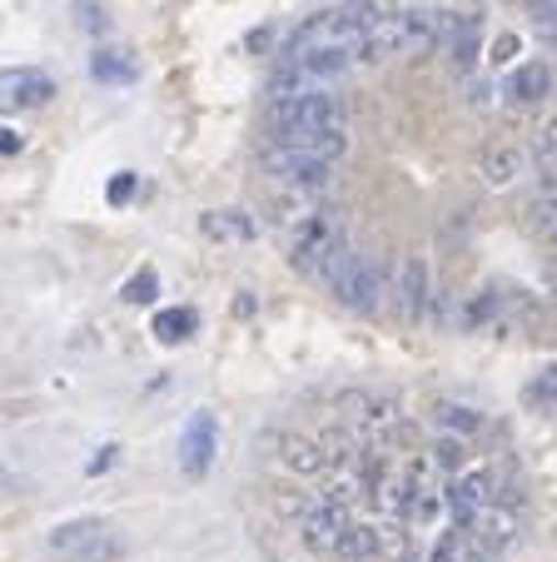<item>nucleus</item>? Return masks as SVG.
<instances>
[{"mask_svg": "<svg viewBox=\"0 0 557 562\" xmlns=\"http://www.w3.org/2000/svg\"><path fill=\"white\" fill-rule=\"evenodd\" d=\"M553 65L547 60H527V65H517L513 70V80H508V95L517 100V105H537V100H547L553 95Z\"/></svg>", "mask_w": 557, "mask_h": 562, "instance_id": "9b49d317", "label": "nucleus"}, {"mask_svg": "<svg viewBox=\"0 0 557 562\" xmlns=\"http://www.w3.org/2000/svg\"><path fill=\"white\" fill-rule=\"evenodd\" d=\"M344 220H338L334 210H309L304 220H299L294 229V245H289V259H294V269H304V274L324 279L328 259L344 249Z\"/></svg>", "mask_w": 557, "mask_h": 562, "instance_id": "7ed1b4c3", "label": "nucleus"}, {"mask_svg": "<svg viewBox=\"0 0 557 562\" xmlns=\"http://www.w3.org/2000/svg\"><path fill=\"white\" fill-rule=\"evenodd\" d=\"M354 522H358V518L348 513V503L324 498V503H309V513L299 518V532H304V542H309L314 552H338Z\"/></svg>", "mask_w": 557, "mask_h": 562, "instance_id": "20e7f679", "label": "nucleus"}, {"mask_svg": "<svg viewBox=\"0 0 557 562\" xmlns=\"http://www.w3.org/2000/svg\"><path fill=\"white\" fill-rule=\"evenodd\" d=\"M537 175H543V190H557V145L543 149V159H537Z\"/></svg>", "mask_w": 557, "mask_h": 562, "instance_id": "412c9836", "label": "nucleus"}, {"mask_svg": "<svg viewBox=\"0 0 557 562\" xmlns=\"http://www.w3.org/2000/svg\"><path fill=\"white\" fill-rule=\"evenodd\" d=\"M328 289H334V294L344 299L348 308H358V314H374V308H379V294H383L379 265H374V259H364V255H354L334 274V284H328Z\"/></svg>", "mask_w": 557, "mask_h": 562, "instance_id": "39448f33", "label": "nucleus"}, {"mask_svg": "<svg viewBox=\"0 0 557 562\" xmlns=\"http://www.w3.org/2000/svg\"><path fill=\"white\" fill-rule=\"evenodd\" d=\"M513 50H517V35H498L493 60H513Z\"/></svg>", "mask_w": 557, "mask_h": 562, "instance_id": "b1692460", "label": "nucleus"}, {"mask_svg": "<svg viewBox=\"0 0 557 562\" xmlns=\"http://www.w3.org/2000/svg\"><path fill=\"white\" fill-rule=\"evenodd\" d=\"M478 170H483L488 184H508L517 170H523V155H517L513 145H498V149H488V155H483V165H478Z\"/></svg>", "mask_w": 557, "mask_h": 562, "instance_id": "dca6fc26", "label": "nucleus"}, {"mask_svg": "<svg viewBox=\"0 0 557 562\" xmlns=\"http://www.w3.org/2000/svg\"><path fill=\"white\" fill-rule=\"evenodd\" d=\"M527 398H533V404H557V363H547V369L527 383Z\"/></svg>", "mask_w": 557, "mask_h": 562, "instance_id": "f3484780", "label": "nucleus"}, {"mask_svg": "<svg viewBox=\"0 0 557 562\" xmlns=\"http://www.w3.org/2000/svg\"><path fill=\"white\" fill-rule=\"evenodd\" d=\"M537 35H543L547 45H557V0H553V5H543V11H537Z\"/></svg>", "mask_w": 557, "mask_h": 562, "instance_id": "4be33fe9", "label": "nucleus"}, {"mask_svg": "<svg viewBox=\"0 0 557 562\" xmlns=\"http://www.w3.org/2000/svg\"><path fill=\"white\" fill-rule=\"evenodd\" d=\"M90 75H96L100 86H130L135 80V60H130L125 50H100L96 60H90Z\"/></svg>", "mask_w": 557, "mask_h": 562, "instance_id": "4468645a", "label": "nucleus"}, {"mask_svg": "<svg viewBox=\"0 0 557 562\" xmlns=\"http://www.w3.org/2000/svg\"><path fill=\"white\" fill-rule=\"evenodd\" d=\"M200 234L214 239V245H249L254 234H259V224H254V214H244V210H204Z\"/></svg>", "mask_w": 557, "mask_h": 562, "instance_id": "9d476101", "label": "nucleus"}, {"mask_svg": "<svg viewBox=\"0 0 557 562\" xmlns=\"http://www.w3.org/2000/svg\"><path fill=\"white\" fill-rule=\"evenodd\" d=\"M194 324H200L194 308H165V314H155V339L159 344H185L194 334Z\"/></svg>", "mask_w": 557, "mask_h": 562, "instance_id": "2eb2a0df", "label": "nucleus"}, {"mask_svg": "<svg viewBox=\"0 0 557 562\" xmlns=\"http://www.w3.org/2000/svg\"><path fill=\"white\" fill-rule=\"evenodd\" d=\"M547 234H553V245H557V220H553V224H547Z\"/></svg>", "mask_w": 557, "mask_h": 562, "instance_id": "393cba45", "label": "nucleus"}, {"mask_svg": "<svg viewBox=\"0 0 557 562\" xmlns=\"http://www.w3.org/2000/svg\"><path fill=\"white\" fill-rule=\"evenodd\" d=\"M75 21H80V25H90V31H96V35H105V15L96 11V0H80V5H75Z\"/></svg>", "mask_w": 557, "mask_h": 562, "instance_id": "aec40b11", "label": "nucleus"}, {"mask_svg": "<svg viewBox=\"0 0 557 562\" xmlns=\"http://www.w3.org/2000/svg\"><path fill=\"white\" fill-rule=\"evenodd\" d=\"M0 95H5V110H41L55 100V80L45 70H5Z\"/></svg>", "mask_w": 557, "mask_h": 562, "instance_id": "6e6552de", "label": "nucleus"}, {"mask_svg": "<svg viewBox=\"0 0 557 562\" xmlns=\"http://www.w3.org/2000/svg\"><path fill=\"white\" fill-rule=\"evenodd\" d=\"M51 552L65 562H120L125 558V542L115 538L105 518H75V522H60L51 528Z\"/></svg>", "mask_w": 557, "mask_h": 562, "instance_id": "f03ea898", "label": "nucleus"}, {"mask_svg": "<svg viewBox=\"0 0 557 562\" xmlns=\"http://www.w3.org/2000/svg\"><path fill=\"white\" fill-rule=\"evenodd\" d=\"M279 453H285V468H294V473L314 477V473H328V453L319 438H304V434H285V443H279Z\"/></svg>", "mask_w": 557, "mask_h": 562, "instance_id": "f8f14e48", "label": "nucleus"}, {"mask_svg": "<svg viewBox=\"0 0 557 562\" xmlns=\"http://www.w3.org/2000/svg\"><path fill=\"white\" fill-rule=\"evenodd\" d=\"M433 424H438V434H448V438H478L483 434V414H474V408H463V404H438L433 408Z\"/></svg>", "mask_w": 557, "mask_h": 562, "instance_id": "ddd939ff", "label": "nucleus"}, {"mask_svg": "<svg viewBox=\"0 0 557 562\" xmlns=\"http://www.w3.org/2000/svg\"><path fill=\"white\" fill-rule=\"evenodd\" d=\"M155 289H159L155 269H140L135 284H125V299H130V304H149V299H155Z\"/></svg>", "mask_w": 557, "mask_h": 562, "instance_id": "6ab92c4d", "label": "nucleus"}, {"mask_svg": "<svg viewBox=\"0 0 557 562\" xmlns=\"http://www.w3.org/2000/svg\"><path fill=\"white\" fill-rule=\"evenodd\" d=\"M130 194H135V175H115V180H110V200L125 204Z\"/></svg>", "mask_w": 557, "mask_h": 562, "instance_id": "5701e85b", "label": "nucleus"}, {"mask_svg": "<svg viewBox=\"0 0 557 562\" xmlns=\"http://www.w3.org/2000/svg\"><path fill=\"white\" fill-rule=\"evenodd\" d=\"M220 428H214L210 414H194L190 424H185V438H179V468H185V477H204L214 463V448H220Z\"/></svg>", "mask_w": 557, "mask_h": 562, "instance_id": "0eeeda50", "label": "nucleus"}, {"mask_svg": "<svg viewBox=\"0 0 557 562\" xmlns=\"http://www.w3.org/2000/svg\"><path fill=\"white\" fill-rule=\"evenodd\" d=\"M463 552H468V542L458 538V532H443L438 542H433V552H428V562H463Z\"/></svg>", "mask_w": 557, "mask_h": 562, "instance_id": "a211bd4d", "label": "nucleus"}, {"mask_svg": "<svg viewBox=\"0 0 557 562\" xmlns=\"http://www.w3.org/2000/svg\"><path fill=\"white\" fill-rule=\"evenodd\" d=\"M269 130L279 145H294V139L319 135V130H344V105L328 90H299V95H285L274 105Z\"/></svg>", "mask_w": 557, "mask_h": 562, "instance_id": "f257e3e1", "label": "nucleus"}, {"mask_svg": "<svg viewBox=\"0 0 557 562\" xmlns=\"http://www.w3.org/2000/svg\"><path fill=\"white\" fill-rule=\"evenodd\" d=\"M428 294H433V279H428V259L409 255L393 274V308H399L403 324H419L428 314Z\"/></svg>", "mask_w": 557, "mask_h": 562, "instance_id": "423d86ee", "label": "nucleus"}, {"mask_svg": "<svg viewBox=\"0 0 557 562\" xmlns=\"http://www.w3.org/2000/svg\"><path fill=\"white\" fill-rule=\"evenodd\" d=\"M289 60H294L309 80H338L344 70L358 65V50L354 45H304V50H294Z\"/></svg>", "mask_w": 557, "mask_h": 562, "instance_id": "1a4fd4ad", "label": "nucleus"}]
</instances>
